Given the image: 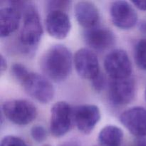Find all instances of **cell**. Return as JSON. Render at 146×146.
Listing matches in <instances>:
<instances>
[{"mask_svg":"<svg viewBox=\"0 0 146 146\" xmlns=\"http://www.w3.org/2000/svg\"><path fill=\"white\" fill-rule=\"evenodd\" d=\"M72 65V54L62 44L50 47L41 60V70L46 76L54 82L65 81L71 74Z\"/></svg>","mask_w":146,"mask_h":146,"instance_id":"6da1fadb","label":"cell"},{"mask_svg":"<svg viewBox=\"0 0 146 146\" xmlns=\"http://www.w3.org/2000/svg\"><path fill=\"white\" fill-rule=\"evenodd\" d=\"M24 11L23 26L20 31V44L25 48L36 46L43 35V27L36 9L34 5L24 3L21 6Z\"/></svg>","mask_w":146,"mask_h":146,"instance_id":"7a4b0ae2","label":"cell"},{"mask_svg":"<svg viewBox=\"0 0 146 146\" xmlns=\"http://www.w3.org/2000/svg\"><path fill=\"white\" fill-rule=\"evenodd\" d=\"M2 113L13 123L26 125L36 118L37 109L32 103L27 100H11L4 103Z\"/></svg>","mask_w":146,"mask_h":146,"instance_id":"3957f363","label":"cell"},{"mask_svg":"<svg viewBox=\"0 0 146 146\" xmlns=\"http://www.w3.org/2000/svg\"><path fill=\"white\" fill-rule=\"evenodd\" d=\"M74 122V108L65 101L53 105L50 117V131L56 138H61L70 131Z\"/></svg>","mask_w":146,"mask_h":146,"instance_id":"277c9868","label":"cell"},{"mask_svg":"<svg viewBox=\"0 0 146 146\" xmlns=\"http://www.w3.org/2000/svg\"><path fill=\"white\" fill-rule=\"evenodd\" d=\"M26 92L41 104L52 101L55 90L51 81L41 74L30 72L21 83Z\"/></svg>","mask_w":146,"mask_h":146,"instance_id":"5b68a950","label":"cell"},{"mask_svg":"<svg viewBox=\"0 0 146 146\" xmlns=\"http://www.w3.org/2000/svg\"><path fill=\"white\" fill-rule=\"evenodd\" d=\"M104 68L112 79H121L130 77L132 64L129 56L124 50L114 49L108 53L104 59Z\"/></svg>","mask_w":146,"mask_h":146,"instance_id":"8992f818","label":"cell"},{"mask_svg":"<svg viewBox=\"0 0 146 146\" xmlns=\"http://www.w3.org/2000/svg\"><path fill=\"white\" fill-rule=\"evenodd\" d=\"M135 82L133 77L112 79L108 88V98L115 106L126 105L135 98Z\"/></svg>","mask_w":146,"mask_h":146,"instance_id":"52a82bcc","label":"cell"},{"mask_svg":"<svg viewBox=\"0 0 146 146\" xmlns=\"http://www.w3.org/2000/svg\"><path fill=\"white\" fill-rule=\"evenodd\" d=\"M74 62L77 73L83 78L92 81L101 73L97 56L89 48L78 49L74 55Z\"/></svg>","mask_w":146,"mask_h":146,"instance_id":"ba28073f","label":"cell"},{"mask_svg":"<svg viewBox=\"0 0 146 146\" xmlns=\"http://www.w3.org/2000/svg\"><path fill=\"white\" fill-rule=\"evenodd\" d=\"M110 16L113 24L121 29H130L138 21L136 11L126 1H115L110 7Z\"/></svg>","mask_w":146,"mask_h":146,"instance_id":"9c48e42d","label":"cell"},{"mask_svg":"<svg viewBox=\"0 0 146 146\" xmlns=\"http://www.w3.org/2000/svg\"><path fill=\"white\" fill-rule=\"evenodd\" d=\"M101 119V111L95 105H81L74 109V122L82 133H91Z\"/></svg>","mask_w":146,"mask_h":146,"instance_id":"30bf717a","label":"cell"},{"mask_svg":"<svg viewBox=\"0 0 146 146\" xmlns=\"http://www.w3.org/2000/svg\"><path fill=\"white\" fill-rule=\"evenodd\" d=\"M120 121L124 127L136 137L146 135V109L135 106L125 110L120 116Z\"/></svg>","mask_w":146,"mask_h":146,"instance_id":"8fae6325","label":"cell"},{"mask_svg":"<svg viewBox=\"0 0 146 146\" xmlns=\"http://www.w3.org/2000/svg\"><path fill=\"white\" fill-rule=\"evenodd\" d=\"M46 28L51 36L56 39H64L71 31V20L66 11L51 10L46 19Z\"/></svg>","mask_w":146,"mask_h":146,"instance_id":"7c38bea8","label":"cell"},{"mask_svg":"<svg viewBox=\"0 0 146 146\" xmlns=\"http://www.w3.org/2000/svg\"><path fill=\"white\" fill-rule=\"evenodd\" d=\"M84 39L91 48L96 51H104L112 47L115 42V34L106 27H96L87 29Z\"/></svg>","mask_w":146,"mask_h":146,"instance_id":"4fadbf2b","label":"cell"},{"mask_svg":"<svg viewBox=\"0 0 146 146\" xmlns=\"http://www.w3.org/2000/svg\"><path fill=\"white\" fill-rule=\"evenodd\" d=\"M74 14L78 24L86 29L96 27L99 22V10L91 1H81L76 3Z\"/></svg>","mask_w":146,"mask_h":146,"instance_id":"5bb4252c","label":"cell"},{"mask_svg":"<svg viewBox=\"0 0 146 146\" xmlns=\"http://www.w3.org/2000/svg\"><path fill=\"white\" fill-rule=\"evenodd\" d=\"M21 20V12L19 9L11 5L2 7L0 9V35L7 37L18 29Z\"/></svg>","mask_w":146,"mask_h":146,"instance_id":"9a60e30c","label":"cell"},{"mask_svg":"<svg viewBox=\"0 0 146 146\" xmlns=\"http://www.w3.org/2000/svg\"><path fill=\"white\" fill-rule=\"evenodd\" d=\"M123 135V131L119 127L108 125L101 130L98 141L101 146H121Z\"/></svg>","mask_w":146,"mask_h":146,"instance_id":"2e32d148","label":"cell"},{"mask_svg":"<svg viewBox=\"0 0 146 146\" xmlns=\"http://www.w3.org/2000/svg\"><path fill=\"white\" fill-rule=\"evenodd\" d=\"M135 61L138 68L146 71V38L141 39L135 46Z\"/></svg>","mask_w":146,"mask_h":146,"instance_id":"e0dca14e","label":"cell"},{"mask_svg":"<svg viewBox=\"0 0 146 146\" xmlns=\"http://www.w3.org/2000/svg\"><path fill=\"white\" fill-rule=\"evenodd\" d=\"M11 74L13 76L16 78L20 83H22L24 80L27 77V76L29 74L30 71L27 69V67L23 64L17 63V64H13L11 66Z\"/></svg>","mask_w":146,"mask_h":146,"instance_id":"ac0fdd59","label":"cell"},{"mask_svg":"<svg viewBox=\"0 0 146 146\" xmlns=\"http://www.w3.org/2000/svg\"><path fill=\"white\" fill-rule=\"evenodd\" d=\"M31 135L34 141L38 143H41L46 138V130L42 125H36L31 128Z\"/></svg>","mask_w":146,"mask_h":146,"instance_id":"d6986e66","label":"cell"},{"mask_svg":"<svg viewBox=\"0 0 146 146\" xmlns=\"http://www.w3.org/2000/svg\"><path fill=\"white\" fill-rule=\"evenodd\" d=\"M0 146H28L21 138L14 135H7L1 139Z\"/></svg>","mask_w":146,"mask_h":146,"instance_id":"ffe728a7","label":"cell"},{"mask_svg":"<svg viewBox=\"0 0 146 146\" xmlns=\"http://www.w3.org/2000/svg\"><path fill=\"white\" fill-rule=\"evenodd\" d=\"M71 1H48V8L49 11L51 10H62L68 8L69 7Z\"/></svg>","mask_w":146,"mask_h":146,"instance_id":"44dd1931","label":"cell"},{"mask_svg":"<svg viewBox=\"0 0 146 146\" xmlns=\"http://www.w3.org/2000/svg\"><path fill=\"white\" fill-rule=\"evenodd\" d=\"M92 86L94 87V89L98 92L102 91L105 86V77L101 73H100L95 78L92 80Z\"/></svg>","mask_w":146,"mask_h":146,"instance_id":"7402d4cb","label":"cell"},{"mask_svg":"<svg viewBox=\"0 0 146 146\" xmlns=\"http://www.w3.org/2000/svg\"><path fill=\"white\" fill-rule=\"evenodd\" d=\"M132 3L139 9L146 11V1H133Z\"/></svg>","mask_w":146,"mask_h":146,"instance_id":"603a6c76","label":"cell"},{"mask_svg":"<svg viewBox=\"0 0 146 146\" xmlns=\"http://www.w3.org/2000/svg\"><path fill=\"white\" fill-rule=\"evenodd\" d=\"M7 61H6V58H4V56L2 54L0 55V70H1V73H3L4 71H6L7 69Z\"/></svg>","mask_w":146,"mask_h":146,"instance_id":"cb8c5ba5","label":"cell"},{"mask_svg":"<svg viewBox=\"0 0 146 146\" xmlns=\"http://www.w3.org/2000/svg\"><path fill=\"white\" fill-rule=\"evenodd\" d=\"M61 146H81V144L76 141H68L61 144Z\"/></svg>","mask_w":146,"mask_h":146,"instance_id":"d4e9b609","label":"cell"},{"mask_svg":"<svg viewBox=\"0 0 146 146\" xmlns=\"http://www.w3.org/2000/svg\"><path fill=\"white\" fill-rule=\"evenodd\" d=\"M145 100H146V88H145Z\"/></svg>","mask_w":146,"mask_h":146,"instance_id":"484cf974","label":"cell"},{"mask_svg":"<svg viewBox=\"0 0 146 146\" xmlns=\"http://www.w3.org/2000/svg\"><path fill=\"white\" fill-rule=\"evenodd\" d=\"M42 146H50L49 145H42Z\"/></svg>","mask_w":146,"mask_h":146,"instance_id":"4316f807","label":"cell"},{"mask_svg":"<svg viewBox=\"0 0 146 146\" xmlns=\"http://www.w3.org/2000/svg\"><path fill=\"white\" fill-rule=\"evenodd\" d=\"M94 146H97V145H94Z\"/></svg>","mask_w":146,"mask_h":146,"instance_id":"83f0119b","label":"cell"}]
</instances>
